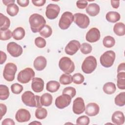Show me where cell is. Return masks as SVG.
<instances>
[{
  "label": "cell",
  "instance_id": "6da1fadb",
  "mask_svg": "<svg viewBox=\"0 0 125 125\" xmlns=\"http://www.w3.org/2000/svg\"><path fill=\"white\" fill-rule=\"evenodd\" d=\"M30 28L33 33L39 32L45 25L46 21L44 17L37 13L31 15L29 18Z\"/></svg>",
  "mask_w": 125,
  "mask_h": 125
},
{
  "label": "cell",
  "instance_id": "7a4b0ae2",
  "mask_svg": "<svg viewBox=\"0 0 125 125\" xmlns=\"http://www.w3.org/2000/svg\"><path fill=\"white\" fill-rule=\"evenodd\" d=\"M40 97L35 95L30 91L24 92L21 95V100L25 105L29 107H39L42 106L40 101Z\"/></svg>",
  "mask_w": 125,
  "mask_h": 125
},
{
  "label": "cell",
  "instance_id": "3957f363",
  "mask_svg": "<svg viewBox=\"0 0 125 125\" xmlns=\"http://www.w3.org/2000/svg\"><path fill=\"white\" fill-rule=\"evenodd\" d=\"M97 65L96 59L92 56L87 57L82 65V69L85 74H90L96 69Z\"/></svg>",
  "mask_w": 125,
  "mask_h": 125
},
{
  "label": "cell",
  "instance_id": "277c9868",
  "mask_svg": "<svg viewBox=\"0 0 125 125\" xmlns=\"http://www.w3.org/2000/svg\"><path fill=\"white\" fill-rule=\"evenodd\" d=\"M115 57V53L113 51H107L101 56L100 58V63L104 67H110L113 64Z\"/></svg>",
  "mask_w": 125,
  "mask_h": 125
},
{
  "label": "cell",
  "instance_id": "5b68a950",
  "mask_svg": "<svg viewBox=\"0 0 125 125\" xmlns=\"http://www.w3.org/2000/svg\"><path fill=\"white\" fill-rule=\"evenodd\" d=\"M59 66L61 70L67 74H71L75 69L74 63L67 57H63L60 60Z\"/></svg>",
  "mask_w": 125,
  "mask_h": 125
},
{
  "label": "cell",
  "instance_id": "8992f818",
  "mask_svg": "<svg viewBox=\"0 0 125 125\" xmlns=\"http://www.w3.org/2000/svg\"><path fill=\"white\" fill-rule=\"evenodd\" d=\"M35 76L34 70L29 67L21 70L18 74L17 80L21 83H26L33 79Z\"/></svg>",
  "mask_w": 125,
  "mask_h": 125
},
{
  "label": "cell",
  "instance_id": "52a82bcc",
  "mask_svg": "<svg viewBox=\"0 0 125 125\" xmlns=\"http://www.w3.org/2000/svg\"><path fill=\"white\" fill-rule=\"evenodd\" d=\"M17 70V67L15 64L9 62L4 66L3 76L5 80L8 82H12L15 79V75Z\"/></svg>",
  "mask_w": 125,
  "mask_h": 125
},
{
  "label": "cell",
  "instance_id": "ba28073f",
  "mask_svg": "<svg viewBox=\"0 0 125 125\" xmlns=\"http://www.w3.org/2000/svg\"><path fill=\"white\" fill-rule=\"evenodd\" d=\"M73 21L74 16L73 14L69 11L65 12L62 15L59 20V27L62 30L67 29L69 27Z\"/></svg>",
  "mask_w": 125,
  "mask_h": 125
},
{
  "label": "cell",
  "instance_id": "9c48e42d",
  "mask_svg": "<svg viewBox=\"0 0 125 125\" xmlns=\"http://www.w3.org/2000/svg\"><path fill=\"white\" fill-rule=\"evenodd\" d=\"M74 22L81 28H86L90 23L88 17L84 14L78 13L74 15Z\"/></svg>",
  "mask_w": 125,
  "mask_h": 125
},
{
  "label": "cell",
  "instance_id": "30bf717a",
  "mask_svg": "<svg viewBox=\"0 0 125 125\" xmlns=\"http://www.w3.org/2000/svg\"><path fill=\"white\" fill-rule=\"evenodd\" d=\"M60 11V8L59 5L56 4H49L46 8L45 15L50 20L56 19L59 15Z\"/></svg>",
  "mask_w": 125,
  "mask_h": 125
},
{
  "label": "cell",
  "instance_id": "8fae6325",
  "mask_svg": "<svg viewBox=\"0 0 125 125\" xmlns=\"http://www.w3.org/2000/svg\"><path fill=\"white\" fill-rule=\"evenodd\" d=\"M71 99L72 98L69 95L62 94L56 99L55 105L59 109H63L70 104Z\"/></svg>",
  "mask_w": 125,
  "mask_h": 125
},
{
  "label": "cell",
  "instance_id": "7c38bea8",
  "mask_svg": "<svg viewBox=\"0 0 125 125\" xmlns=\"http://www.w3.org/2000/svg\"><path fill=\"white\" fill-rule=\"evenodd\" d=\"M7 51L13 57H19L23 52L22 47L14 42H10L8 43Z\"/></svg>",
  "mask_w": 125,
  "mask_h": 125
},
{
  "label": "cell",
  "instance_id": "4fadbf2b",
  "mask_svg": "<svg viewBox=\"0 0 125 125\" xmlns=\"http://www.w3.org/2000/svg\"><path fill=\"white\" fill-rule=\"evenodd\" d=\"M85 109L84 102L82 98L78 97L74 100L72 109L75 114H81L84 111Z\"/></svg>",
  "mask_w": 125,
  "mask_h": 125
},
{
  "label": "cell",
  "instance_id": "5bb4252c",
  "mask_svg": "<svg viewBox=\"0 0 125 125\" xmlns=\"http://www.w3.org/2000/svg\"><path fill=\"white\" fill-rule=\"evenodd\" d=\"M80 42L75 40L70 41L65 47V52L69 55H74L80 48Z\"/></svg>",
  "mask_w": 125,
  "mask_h": 125
},
{
  "label": "cell",
  "instance_id": "9a60e30c",
  "mask_svg": "<svg viewBox=\"0 0 125 125\" xmlns=\"http://www.w3.org/2000/svg\"><path fill=\"white\" fill-rule=\"evenodd\" d=\"M31 118V114L29 111L24 108L19 109L16 112L15 119L19 123L26 122L29 121Z\"/></svg>",
  "mask_w": 125,
  "mask_h": 125
},
{
  "label": "cell",
  "instance_id": "2e32d148",
  "mask_svg": "<svg viewBox=\"0 0 125 125\" xmlns=\"http://www.w3.org/2000/svg\"><path fill=\"white\" fill-rule=\"evenodd\" d=\"M100 32L95 27L91 28L87 32L85 36L86 40L89 42H95L99 40L100 38Z\"/></svg>",
  "mask_w": 125,
  "mask_h": 125
},
{
  "label": "cell",
  "instance_id": "e0dca14e",
  "mask_svg": "<svg viewBox=\"0 0 125 125\" xmlns=\"http://www.w3.org/2000/svg\"><path fill=\"white\" fill-rule=\"evenodd\" d=\"M44 84V81L42 79L38 77L33 78L31 83L32 89L35 92H41L43 89Z\"/></svg>",
  "mask_w": 125,
  "mask_h": 125
},
{
  "label": "cell",
  "instance_id": "ac0fdd59",
  "mask_svg": "<svg viewBox=\"0 0 125 125\" xmlns=\"http://www.w3.org/2000/svg\"><path fill=\"white\" fill-rule=\"evenodd\" d=\"M100 110L98 104L95 103H90L87 104L85 109V113L89 116H94L97 115Z\"/></svg>",
  "mask_w": 125,
  "mask_h": 125
},
{
  "label": "cell",
  "instance_id": "d6986e66",
  "mask_svg": "<svg viewBox=\"0 0 125 125\" xmlns=\"http://www.w3.org/2000/svg\"><path fill=\"white\" fill-rule=\"evenodd\" d=\"M47 64V61L43 56L37 57L34 61V67L38 71H42L44 69Z\"/></svg>",
  "mask_w": 125,
  "mask_h": 125
},
{
  "label": "cell",
  "instance_id": "ffe728a7",
  "mask_svg": "<svg viewBox=\"0 0 125 125\" xmlns=\"http://www.w3.org/2000/svg\"><path fill=\"white\" fill-rule=\"evenodd\" d=\"M111 120L115 125H123L125 122V116L123 113L120 111H116L114 112L112 115Z\"/></svg>",
  "mask_w": 125,
  "mask_h": 125
},
{
  "label": "cell",
  "instance_id": "44dd1931",
  "mask_svg": "<svg viewBox=\"0 0 125 125\" xmlns=\"http://www.w3.org/2000/svg\"><path fill=\"white\" fill-rule=\"evenodd\" d=\"M100 8L99 5L96 3L89 4L86 8V13L91 17H94L97 15L100 12Z\"/></svg>",
  "mask_w": 125,
  "mask_h": 125
},
{
  "label": "cell",
  "instance_id": "7402d4cb",
  "mask_svg": "<svg viewBox=\"0 0 125 125\" xmlns=\"http://www.w3.org/2000/svg\"><path fill=\"white\" fill-rule=\"evenodd\" d=\"M53 97L51 94L48 93H44L40 97V103L42 105L49 106L52 104Z\"/></svg>",
  "mask_w": 125,
  "mask_h": 125
},
{
  "label": "cell",
  "instance_id": "603a6c76",
  "mask_svg": "<svg viewBox=\"0 0 125 125\" xmlns=\"http://www.w3.org/2000/svg\"><path fill=\"white\" fill-rule=\"evenodd\" d=\"M10 25V21L9 19L6 16L0 14V30L4 31L8 29Z\"/></svg>",
  "mask_w": 125,
  "mask_h": 125
},
{
  "label": "cell",
  "instance_id": "cb8c5ba5",
  "mask_svg": "<svg viewBox=\"0 0 125 125\" xmlns=\"http://www.w3.org/2000/svg\"><path fill=\"white\" fill-rule=\"evenodd\" d=\"M105 18L106 20L112 23H115L120 20L121 16L120 14L117 12L110 11L106 14Z\"/></svg>",
  "mask_w": 125,
  "mask_h": 125
},
{
  "label": "cell",
  "instance_id": "d4e9b609",
  "mask_svg": "<svg viewBox=\"0 0 125 125\" xmlns=\"http://www.w3.org/2000/svg\"><path fill=\"white\" fill-rule=\"evenodd\" d=\"M113 31L117 36H123L125 34V25L123 22H120L115 24Z\"/></svg>",
  "mask_w": 125,
  "mask_h": 125
},
{
  "label": "cell",
  "instance_id": "484cf974",
  "mask_svg": "<svg viewBox=\"0 0 125 125\" xmlns=\"http://www.w3.org/2000/svg\"><path fill=\"white\" fill-rule=\"evenodd\" d=\"M25 30L21 27L16 28L12 32V37L16 40H21L25 36Z\"/></svg>",
  "mask_w": 125,
  "mask_h": 125
},
{
  "label": "cell",
  "instance_id": "4316f807",
  "mask_svg": "<svg viewBox=\"0 0 125 125\" xmlns=\"http://www.w3.org/2000/svg\"><path fill=\"white\" fill-rule=\"evenodd\" d=\"M60 87V83L56 81H50L46 83V90L51 93L57 91Z\"/></svg>",
  "mask_w": 125,
  "mask_h": 125
},
{
  "label": "cell",
  "instance_id": "83f0119b",
  "mask_svg": "<svg viewBox=\"0 0 125 125\" xmlns=\"http://www.w3.org/2000/svg\"><path fill=\"white\" fill-rule=\"evenodd\" d=\"M117 87L120 89H125V72L122 71L118 73L117 76Z\"/></svg>",
  "mask_w": 125,
  "mask_h": 125
},
{
  "label": "cell",
  "instance_id": "f1b7e54d",
  "mask_svg": "<svg viewBox=\"0 0 125 125\" xmlns=\"http://www.w3.org/2000/svg\"><path fill=\"white\" fill-rule=\"evenodd\" d=\"M103 89L105 93L107 94H112L115 92L116 87L115 83H113L108 82L104 85Z\"/></svg>",
  "mask_w": 125,
  "mask_h": 125
},
{
  "label": "cell",
  "instance_id": "f546056e",
  "mask_svg": "<svg viewBox=\"0 0 125 125\" xmlns=\"http://www.w3.org/2000/svg\"><path fill=\"white\" fill-rule=\"evenodd\" d=\"M19 11V8L18 5L15 3H11L7 6V13L11 17H14L17 15Z\"/></svg>",
  "mask_w": 125,
  "mask_h": 125
},
{
  "label": "cell",
  "instance_id": "4dcf8cb0",
  "mask_svg": "<svg viewBox=\"0 0 125 125\" xmlns=\"http://www.w3.org/2000/svg\"><path fill=\"white\" fill-rule=\"evenodd\" d=\"M10 93L8 87L3 84L0 85V99L5 100L9 97Z\"/></svg>",
  "mask_w": 125,
  "mask_h": 125
},
{
  "label": "cell",
  "instance_id": "1f68e13d",
  "mask_svg": "<svg viewBox=\"0 0 125 125\" xmlns=\"http://www.w3.org/2000/svg\"><path fill=\"white\" fill-rule=\"evenodd\" d=\"M47 115V111L46 109L42 106L37 107L35 111V117L40 120L45 119Z\"/></svg>",
  "mask_w": 125,
  "mask_h": 125
},
{
  "label": "cell",
  "instance_id": "d6a6232c",
  "mask_svg": "<svg viewBox=\"0 0 125 125\" xmlns=\"http://www.w3.org/2000/svg\"><path fill=\"white\" fill-rule=\"evenodd\" d=\"M60 82L61 84L63 85H67L72 83V76L69 74L67 73H64L62 74L60 78Z\"/></svg>",
  "mask_w": 125,
  "mask_h": 125
},
{
  "label": "cell",
  "instance_id": "836d02e7",
  "mask_svg": "<svg viewBox=\"0 0 125 125\" xmlns=\"http://www.w3.org/2000/svg\"><path fill=\"white\" fill-rule=\"evenodd\" d=\"M115 104L119 106H123L125 104V92H122L117 95L114 99Z\"/></svg>",
  "mask_w": 125,
  "mask_h": 125
},
{
  "label": "cell",
  "instance_id": "e575fe53",
  "mask_svg": "<svg viewBox=\"0 0 125 125\" xmlns=\"http://www.w3.org/2000/svg\"><path fill=\"white\" fill-rule=\"evenodd\" d=\"M103 45L107 48H111L115 44V41L113 37L110 36L105 37L103 41Z\"/></svg>",
  "mask_w": 125,
  "mask_h": 125
},
{
  "label": "cell",
  "instance_id": "d590c367",
  "mask_svg": "<svg viewBox=\"0 0 125 125\" xmlns=\"http://www.w3.org/2000/svg\"><path fill=\"white\" fill-rule=\"evenodd\" d=\"M40 34L43 38H48L51 36L52 34V28L49 25H45L40 32Z\"/></svg>",
  "mask_w": 125,
  "mask_h": 125
},
{
  "label": "cell",
  "instance_id": "8d00e7d4",
  "mask_svg": "<svg viewBox=\"0 0 125 125\" xmlns=\"http://www.w3.org/2000/svg\"><path fill=\"white\" fill-rule=\"evenodd\" d=\"M0 39L1 41H6L9 40L12 36V33L11 30L7 29L6 30H0Z\"/></svg>",
  "mask_w": 125,
  "mask_h": 125
},
{
  "label": "cell",
  "instance_id": "74e56055",
  "mask_svg": "<svg viewBox=\"0 0 125 125\" xmlns=\"http://www.w3.org/2000/svg\"><path fill=\"white\" fill-rule=\"evenodd\" d=\"M80 50L83 54H88L91 53L92 50V47L90 44L84 42L81 44L80 46Z\"/></svg>",
  "mask_w": 125,
  "mask_h": 125
},
{
  "label": "cell",
  "instance_id": "f35d334b",
  "mask_svg": "<svg viewBox=\"0 0 125 125\" xmlns=\"http://www.w3.org/2000/svg\"><path fill=\"white\" fill-rule=\"evenodd\" d=\"M72 80L74 83L80 84L84 82V77L81 73H75L72 76Z\"/></svg>",
  "mask_w": 125,
  "mask_h": 125
},
{
  "label": "cell",
  "instance_id": "ab89813d",
  "mask_svg": "<svg viewBox=\"0 0 125 125\" xmlns=\"http://www.w3.org/2000/svg\"><path fill=\"white\" fill-rule=\"evenodd\" d=\"M90 120L88 117L83 115L77 118L76 124L78 125H88L89 124Z\"/></svg>",
  "mask_w": 125,
  "mask_h": 125
},
{
  "label": "cell",
  "instance_id": "60d3db41",
  "mask_svg": "<svg viewBox=\"0 0 125 125\" xmlns=\"http://www.w3.org/2000/svg\"><path fill=\"white\" fill-rule=\"evenodd\" d=\"M11 89L14 94H19L23 90V86L18 83H15L11 85Z\"/></svg>",
  "mask_w": 125,
  "mask_h": 125
},
{
  "label": "cell",
  "instance_id": "b9f144b4",
  "mask_svg": "<svg viewBox=\"0 0 125 125\" xmlns=\"http://www.w3.org/2000/svg\"><path fill=\"white\" fill-rule=\"evenodd\" d=\"M62 94L68 95L71 97V98H73L76 95V91L74 87L68 86L63 89Z\"/></svg>",
  "mask_w": 125,
  "mask_h": 125
},
{
  "label": "cell",
  "instance_id": "7bdbcfd3",
  "mask_svg": "<svg viewBox=\"0 0 125 125\" xmlns=\"http://www.w3.org/2000/svg\"><path fill=\"white\" fill-rule=\"evenodd\" d=\"M35 44L38 47L42 48L45 46L46 42L45 39H44L43 38L38 37L35 40Z\"/></svg>",
  "mask_w": 125,
  "mask_h": 125
},
{
  "label": "cell",
  "instance_id": "ee69618b",
  "mask_svg": "<svg viewBox=\"0 0 125 125\" xmlns=\"http://www.w3.org/2000/svg\"><path fill=\"white\" fill-rule=\"evenodd\" d=\"M88 2L86 0H78L76 2V5L79 9H84L87 5Z\"/></svg>",
  "mask_w": 125,
  "mask_h": 125
},
{
  "label": "cell",
  "instance_id": "f6af8a7d",
  "mask_svg": "<svg viewBox=\"0 0 125 125\" xmlns=\"http://www.w3.org/2000/svg\"><path fill=\"white\" fill-rule=\"evenodd\" d=\"M0 120H1L2 117L5 114L7 111V107L6 106L2 103L0 104Z\"/></svg>",
  "mask_w": 125,
  "mask_h": 125
},
{
  "label": "cell",
  "instance_id": "bcb514c9",
  "mask_svg": "<svg viewBox=\"0 0 125 125\" xmlns=\"http://www.w3.org/2000/svg\"><path fill=\"white\" fill-rule=\"evenodd\" d=\"M18 4L21 7H25L28 5L29 3V0H17Z\"/></svg>",
  "mask_w": 125,
  "mask_h": 125
},
{
  "label": "cell",
  "instance_id": "7dc6e473",
  "mask_svg": "<svg viewBox=\"0 0 125 125\" xmlns=\"http://www.w3.org/2000/svg\"><path fill=\"white\" fill-rule=\"evenodd\" d=\"M46 2L45 0H32V2L34 5L36 6H43Z\"/></svg>",
  "mask_w": 125,
  "mask_h": 125
},
{
  "label": "cell",
  "instance_id": "c3c4849f",
  "mask_svg": "<svg viewBox=\"0 0 125 125\" xmlns=\"http://www.w3.org/2000/svg\"><path fill=\"white\" fill-rule=\"evenodd\" d=\"M2 125H14L15 122L13 120L10 118H6L1 123Z\"/></svg>",
  "mask_w": 125,
  "mask_h": 125
},
{
  "label": "cell",
  "instance_id": "681fc988",
  "mask_svg": "<svg viewBox=\"0 0 125 125\" xmlns=\"http://www.w3.org/2000/svg\"><path fill=\"white\" fill-rule=\"evenodd\" d=\"M0 54H1V59H0V64H2L6 60L7 56H6V54H5V53L2 52V51H0Z\"/></svg>",
  "mask_w": 125,
  "mask_h": 125
},
{
  "label": "cell",
  "instance_id": "f907efd6",
  "mask_svg": "<svg viewBox=\"0 0 125 125\" xmlns=\"http://www.w3.org/2000/svg\"><path fill=\"white\" fill-rule=\"evenodd\" d=\"M111 4L114 8L117 9L119 7L120 5V1L119 0H111Z\"/></svg>",
  "mask_w": 125,
  "mask_h": 125
},
{
  "label": "cell",
  "instance_id": "816d5d0a",
  "mask_svg": "<svg viewBox=\"0 0 125 125\" xmlns=\"http://www.w3.org/2000/svg\"><path fill=\"white\" fill-rule=\"evenodd\" d=\"M125 71V62H123L122 63H120L117 69V72L119 73L120 72L122 71Z\"/></svg>",
  "mask_w": 125,
  "mask_h": 125
},
{
  "label": "cell",
  "instance_id": "f5cc1de1",
  "mask_svg": "<svg viewBox=\"0 0 125 125\" xmlns=\"http://www.w3.org/2000/svg\"><path fill=\"white\" fill-rule=\"evenodd\" d=\"M2 1L5 5L8 6L9 4H10L11 3H14L15 1L14 0H3Z\"/></svg>",
  "mask_w": 125,
  "mask_h": 125
},
{
  "label": "cell",
  "instance_id": "db71d44e",
  "mask_svg": "<svg viewBox=\"0 0 125 125\" xmlns=\"http://www.w3.org/2000/svg\"><path fill=\"white\" fill-rule=\"evenodd\" d=\"M38 124V125H42V124L40 123V122H38L37 121H34L31 123H30V124Z\"/></svg>",
  "mask_w": 125,
  "mask_h": 125
}]
</instances>
